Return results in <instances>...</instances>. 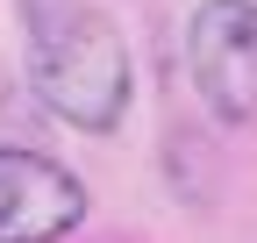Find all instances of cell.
Wrapping results in <instances>:
<instances>
[{"mask_svg":"<svg viewBox=\"0 0 257 243\" xmlns=\"http://www.w3.org/2000/svg\"><path fill=\"white\" fill-rule=\"evenodd\" d=\"M36 93L57 122H72V129H114L121 107H128V43L114 36L107 15L93 8H64L36 29Z\"/></svg>","mask_w":257,"mask_h":243,"instance_id":"cell-1","label":"cell"},{"mask_svg":"<svg viewBox=\"0 0 257 243\" xmlns=\"http://www.w3.org/2000/svg\"><path fill=\"white\" fill-rule=\"evenodd\" d=\"M193 86L214 122H250L257 114V8L250 0H207L193 15Z\"/></svg>","mask_w":257,"mask_h":243,"instance_id":"cell-2","label":"cell"},{"mask_svg":"<svg viewBox=\"0 0 257 243\" xmlns=\"http://www.w3.org/2000/svg\"><path fill=\"white\" fill-rule=\"evenodd\" d=\"M86 222V186L43 150H0V243H57Z\"/></svg>","mask_w":257,"mask_h":243,"instance_id":"cell-3","label":"cell"}]
</instances>
